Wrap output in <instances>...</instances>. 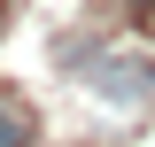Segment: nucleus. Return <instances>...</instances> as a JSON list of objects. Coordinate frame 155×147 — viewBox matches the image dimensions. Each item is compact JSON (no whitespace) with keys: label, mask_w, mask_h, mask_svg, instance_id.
<instances>
[{"label":"nucleus","mask_w":155,"mask_h":147,"mask_svg":"<svg viewBox=\"0 0 155 147\" xmlns=\"http://www.w3.org/2000/svg\"><path fill=\"white\" fill-rule=\"evenodd\" d=\"M0 147H31V124H23V116H8V109H0Z\"/></svg>","instance_id":"1"}]
</instances>
